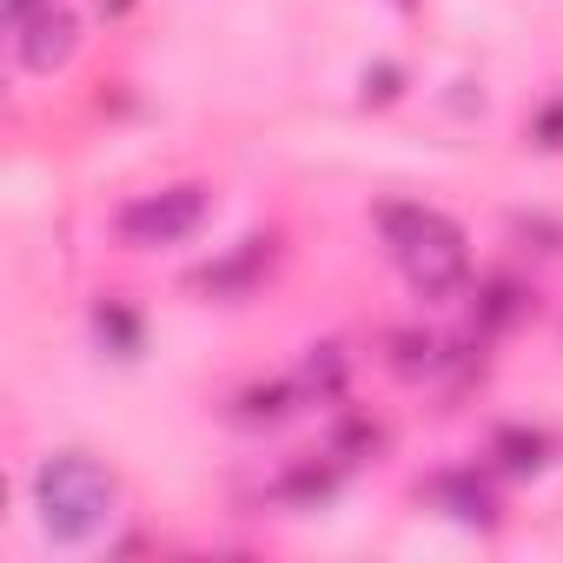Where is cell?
Returning <instances> with one entry per match:
<instances>
[{
  "label": "cell",
  "instance_id": "obj_12",
  "mask_svg": "<svg viewBox=\"0 0 563 563\" xmlns=\"http://www.w3.org/2000/svg\"><path fill=\"white\" fill-rule=\"evenodd\" d=\"M93 332H100V345H113L120 358H133V352H140V319H133L126 306H113V299H107V306H93Z\"/></svg>",
  "mask_w": 563,
  "mask_h": 563
},
{
  "label": "cell",
  "instance_id": "obj_4",
  "mask_svg": "<svg viewBox=\"0 0 563 563\" xmlns=\"http://www.w3.org/2000/svg\"><path fill=\"white\" fill-rule=\"evenodd\" d=\"M74 47H80V27H74L67 8H47V14H34V21L14 27V54H21V67L41 74V80L60 74V67L74 60Z\"/></svg>",
  "mask_w": 563,
  "mask_h": 563
},
{
  "label": "cell",
  "instance_id": "obj_7",
  "mask_svg": "<svg viewBox=\"0 0 563 563\" xmlns=\"http://www.w3.org/2000/svg\"><path fill=\"white\" fill-rule=\"evenodd\" d=\"M299 405H312L299 378H272V385L239 391V411H232V418H239V424H278V418H292Z\"/></svg>",
  "mask_w": 563,
  "mask_h": 563
},
{
  "label": "cell",
  "instance_id": "obj_5",
  "mask_svg": "<svg viewBox=\"0 0 563 563\" xmlns=\"http://www.w3.org/2000/svg\"><path fill=\"white\" fill-rule=\"evenodd\" d=\"M424 497H431V504H444V517H457V523L497 530V497H490V484H484L477 471H444V477H431V484H424Z\"/></svg>",
  "mask_w": 563,
  "mask_h": 563
},
{
  "label": "cell",
  "instance_id": "obj_2",
  "mask_svg": "<svg viewBox=\"0 0 563 563\" xmlns=\"http://www.w3.org/2000/svg\"><path fill=\"white\" fill-rule=\"evenodd\" d=\"M120 510V477L87 457V451H54L41 471H34V517L54 543H87L113 523Z\"/></svg>",
  "mask_w": 563,
  "mask_h": 563
},
{
  "label": "cell",
  "instance_id": "obj_10",
  "mask_svg": "<svg viewBox=\"0 0 563 563\" xmlns=\"http://www.w3.org/2000/svg\"><path fill=\"white\" fill-rule=\"evenodd\" d=\"M530 312V292L517 286V278H484V286H477V325H517Z\"/></svg>",
  "mask_w": 563,
  "mask_h": 563
},
{
  "label": "cell",
  "instance_id": "obj_1",
  "mask_svg": "<svg viewBox=\"0 0 563 563\" xmlns=\"http://www.w3.org/2000/svg\"><path fill=\"white\" fill-rule=\"evenodd\" d=\"M378 232H385V252L398 258V272L411 278V292H424V299H451L464 278H471L464 225L444 219L438 206L391 199V206H378Z\"/></svg>",
  "mask_w": 563,
  "mask_h": 563
},
{
  "label": "cell",
  "instance_id": "obj_16",
  "mask_svg": "<svg viewBox=\"0 0 563 563\" xmlns=\"http://www.w3.org/2000/svg\"><path fill=\"white\" fill-rule=\"evenodd\" d=\"M47 8H60V0H8V21L21 27V21H34V14H47Z\"/></svg>",
  "mask_w": 563,
  "mask_h": 563
},
{
  "label": "cell",
  "instance_id": "obj_8",
  "mask_svg": "<svg viewBox=\"0 0 563 563\" xmlns=\"http://www.w3.org/2000/svg\"><path fill=\"white\" fill-rule=\"evenodd\" d=\"M490 457H497L510 477H537V471L550 464V438L530 431V424H504V431L490 438Z\"/></svg>",
  "mask_w": 563,
  "mask_h": 563
},
{
  "label": "cell",
  "instance_id": "obj_6",
  "mask_svg": "<svg viewBox=\"0 0 563 563\" xmlns=\"http://www.w3.org/2000/svg\"><path fill=\"white\" fill-rule=\"evenodd\" d=\"M272 265V239H245V252H232V258H219V265H206V272H192V292H212V299H232V292H245L252 278Z\"/></svg>",
  "mask_w": 563,
  "mask_h": 563
},
{
  "label": "cell",
  "instance_id": "obj_13",
  "mask_svg": "<svg viewBox=\"0 0 563 563\" xmlns=\"http://www.w3.org/2000/svg\"><path fill=\"white\" fill-rule=\"evenodd\" d=\"M339 490V471L332 464H299L286 484H278V497H292V504H325Z\"/></svg>",
  "mask_w": 563,
  "mask_h": 563
},
{
  "label": "cell",
  "instance_id": "obj_3",
  "mask_svg": "<svg viewBox=\"0 0 563 563\" xmlns=\"http://www.w3.org/2000/svg\"><path fill=\"white\" fill-rule=\"evenodd\" d=\"M212 212V192L199 179H179V186H159V192H140L113 212V232L120 245L133 252H159V245H186Z\"/></svg>",
  "mask_w": 563,
  "mask_h": 563
},
{
  "label": "cell",
  "instance_id": "obj_11",
  "mask_svg": "<svg viewBox=\"0 0 563 563\" xmlns=\"http://www.w3.org/2000/svg\"><path fill=\"white\" fill-rule=\"evenodd\" d=\"M299 385H306V398H312V405H319V398H339V391H345V352H339V345H312V358H306Z\"/></svg>",
  "mask_w": 563,
  "mask_h": 563
},
{
  "label": "cell",
  "instance_id": "obj_15",
  "mask_svg": "<svg viewBox=\"0 0 563 563\" xmlns=\"http://www.w3.org/2000/svg\"><path fill=\"white\" fill-rule=\"evenodd\" d=\"M537 140H543V146H563V100H556V107H543V120H537Z\"/></svg>",
  "mask_w": 563,
  "mask_h": 563
},
{
  "label": "cell",
  "instance_id": "obj_14",
  "mask_svg": "<svg viewBox=\"0 0 563 563\" xmlns=\"http://www.w3.org/2000/svg\"><path fill=\"white\" fill-rule=\"evenodd\" d=\"M398 93V67H378V74H365V100H391Z\"/></svg>",
  "mask_w": 563,
  "mask_h": 563
},
{
  "label": "cell",
  "instance_id": "obj_9",
  "mask_svg": "<svg viewBox=\"0 0 563 563\" xmlns=\"http://www.w3.org/2000/svg\"><path fill=\"white\" fill-rule=\"evenodd\" d=\"M444 365H451V345L444 339H431V332H398L391 339V372L398 378H431Z\"/></svg>",
  "mask_w": 563,
  "mask_h": 563
}]
</instances>
